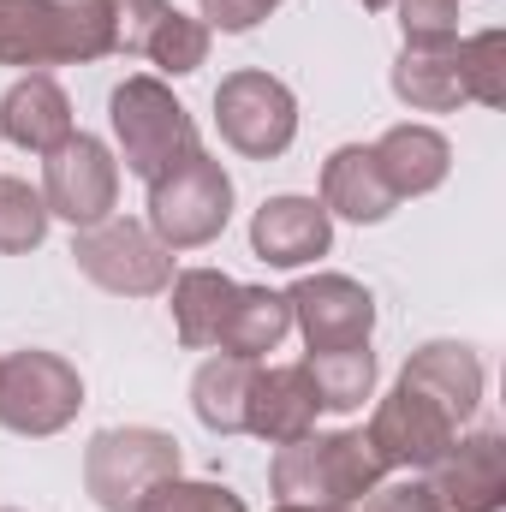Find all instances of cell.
<instances>
[{"label": "cell", "mask_w": 506, "mask_h": 512, "mask_svg": "<svg viewBox=\"0 0 506 512\" xmlns=\"http://www.w3.org/2000/svg\"><path fill=\"white\" fill-rule=\"evenodd\" d=\"M459 441V417L435 399V393H423L417 382H405L381 399L376 423H370V447H376L381 471H393V465H405V471H429L447 447Z\"/></svg>", "instance_id": "obj_7"}, {"label": "cell", "mask_w": 506, "mask_h": 512, "mask_svg": "<svg viewBox=\"0 0 506 512\" xmlns=\"http://www.w3.org/2000/svg\"><path fill=\"white\" fill-rule=\"evenodd\" d=\"M233 215V179L215 155H185L173 173H161L149 185V233L167 245V251H191V245H209Z\"/></svg>", "instance_id": "obj_4"}, {"label": "cell", "mask_w": 506, "mask_h": 512, "mask_svg": "<svg viewBox=\"0 0 506 512\" xmlns=\"http://www.w3.org/2000/svg\"><path fill=\"white\" fill-rule=\"evenodd\" d=\"M364 512H441L429 483H376L364 495Z\"/></svg>", "instance_id": "obj_29"}, {"label": "cell", "mask_w": 506, "mask_h": 512, "mask_svg": "<svg viewBox=\"0 0 506 512\" xmlns=\"http://www.w3.org/2000/svg\"><path fill=\"white\" fill-rule=\"evenodd\" d=\"M292 304V322L304 328L310 352H340V346H364L370 328H376V298L346 280V274H316V280H298L286 292Z\"/></svg>", "instance_id": "obj_11"}, {"label": "cell", "mask_w": 506, "mask_h": 512, "mask_svg": "<svg viewBox=\"0 0 506 512\" xmlns=\"http://www.w3.org/2000/svg\"><path fill=\"white\" fill-rule=\"evenodd\" d=\"M251 376H256V358H233V352L209 358V364L197 370V382H191L197 417H203L209 429H221V435L245 429V399H251Z\"/></svg>", "instance_id": "obj_23"}, {"label": "cell", "mask_w": 506, "mask_h": 512, "mask_svg": "<svg viewBox=\"0 0 506 512\" xmlns=\"http://www.w3.org/2000/svg\"><path fill=\"white\" fill-rule=\"evenodd\" d=\"M316 411H322V399H316V382H310L304 364H274V370L256 364L251 399H245V429H251V435L286 447V441L310 435Z\"/></svg>", "instance_id": "obj_14"}, {"label": "cell", "mask_w": 506, "mask_h": 512, "mask_svg": "<svg viewBox=\"0 0 506 512\" xmlns=\"http://www.w3.org/2000/svg\"><path fill=\"white\" fill-rule=\"evenodd\" d=\"M48 233V203L24 179H0V251H30Z\"/></svg>", "instance_id": "obj_26"}, {"label": "cell", "mask_w": 506, "mask_h": 512, "mask_svg": "<svg viewBox=\"0 0 506 512\" xmlns=\"http://www.w3.org/2000/svg\"><path fill=\"white\" fill-rule=\"evenodd\" d=\"M280 512H352V507H280Z\"/></svg>", "instance_id": "obj_31"}, {"label": "cell", "mask_w": 506, "mask_h": 512, "mask_svg": "<svg viewBox=\"0 0 506 512\" xmlns=\"http://www.w3.org/2000/svg\"><path fill=\"white\" fill-rule=\"evenodd\" d=\"M435 507L441 512H495L506 495V447L501 435H471V441H453L435 465Z\"/></svg>", "instance_id": "obj_13"}, {"label": "cell", "mask_w": 506, "mask_h": 512, "mask_svg": "<svg viewBox=\"0 0 506 512\" xmlns=\"http://www.w3.org/2000/svg\"><path fill=\"white\" fill-rule=\"evenodd\" d=\"M114 131H120L126 173H137L143 185H155L185 155H197V126L161 78H126L114 90Z\"/></svg>", "instance_id": "obj_3"}, {"label": "cell", "mask_w": 506, "mask_h": 512, "mask_svg": "<svg viewBox=\"0 0 506 512\" xmlns=\"http://www.w3.org/2000/svg\"><path fill=\"white\" fill-rule=\"evenodd\" d=\"M84 477L102 512H137V501L155 483L179 477V441L161 429H102L90 441Z\"/></svg>", "instance_id": "obj_5"}, {"label": "cell", "mask_w": 506, "mask_h": 512, "mask_svg": "<svg viewBox=\"0 0 506 512\" xmlns=\"http://www.w3.org/2000/svg\"><path fill=\"white\" fill-rule=\"evenodd\" d=\"M72 256H78V268L96 286L126 292V298H149V292H161L173 280V251L149 227H137V221H96V227H84V239L72 245Z\"/></svg>", "instance_id": "obj_9"}, {"label": "cell", "mask_w": 506, "mask_h": 512, "mask_svg": "<svg viewBox=\"0 0 506 512\" xmlns=\"http://www.w3.org/2000/svg\"><path fill=\"white\" fill-rule=\"evenodd\" d=\"M381 483L370 435H298L274 453V495L286 507H352Z\"/></svg>", "instance_id": "obj_2"}, {"label": "cell", "mask_w": 506, "mask_h": 512, "mask_svg": "<svg viewBox=\"0 0 506 512\" xmlns=\"http://www.w3.org/2000/svg\"><path fill=\"white\" fill-rule=\"evenodd\" d=\"M114 197H120V161L96 137L72 131L60 149H48V167H42L48 215H66L72 227H96V221H108Z\"/></svg>", "instance_id": "obj_10"}, {"label": "cell", "mask_w": 506, "mask_h": 512, "mask_svg": "<svg viewBox=\"0 0 506 512\" xmlns=\"http://www.w3.org/2000/svg\"><path fill=\"white\" fill-rule=\"evenodd\" d=\"M447 161H453L447 137L429 131V126H393L376 143V167H381V179H387L393 197H423V191H435V185L447 179Z\"/></svg>", "instance_id": "obj_18"}, {"label": "cell", "mask_w": 506, "mask_h": 512, "mask_svg": "<svg viewBox=\"0 0 506 512\" xmlns=\"http://www.w3.org/2000/svg\"><path fill=\"white\" fill-rule=\"evenodd\" d=\"M405 382H417L423 393H435L453 417H465V411L483 399V364H477L465 346L435 340V346H423V352L405 364Z\"/></svg>", "instance_id": "obj_22"}, {"label": "cell", "mask_w": 506, "mask_h": 512, "mask_svg": "<svg viewBox=\"0 0 506 512\" xmlns=\"http://www.w3.org/2000/svg\"><path fill=\"white\" fill-rule=\"evenodd\" d=\"M453 54H459V78H465V102H483V108H501L506 96V36L501 30H483V36H471V42H453Z\"/></svg>", "instance_id": "obj_25"}, {"label": "cell", "mask_w": 506, "mask_h": 512, "mask_svg": "<svg viewBox=\"0 0 506 512\" xmlns=\"http://www.w3.org/2000/svg\"><path fill=\"white\" fill-rule=\"evenodd\" d=\"M137 512H245V501L233 495V489H221V483H179V477H167V483H155Z\"/></svg>", "instance_id": "obj_27"}, {"label": "cell", "mask_w": 506, "mask_h": 512, "mask_svg": "<svg viewBox=\"0 0 506 512\" xmlns=\"http://www.w3.org/2000/svg\"><path fill=\"white\" fill-rule=\"evenodd\" d=\"M405 48H441L459 42V0H399Z\"/></svg>", "instance_id": "obj_28"}, {"label": "cell", "mask_w": 506, "mask_h": 512, "mask_svg": "<svg viewBox=\"0 0 506 512\" xmlns=\"http://www.w3.org/2000/svg\"><path fill=\"white\" fill-rule=\"evenodd\" d=\"M114 48L143 54L161 72H197L209 60V30L167 0H114Z\"/></svg>", "instance_id": "obj_12"}, {"label": "cell", "mask_w": 506, "mask_h": 512, "mask_svg": "<svg viewBox=\"0 0 506 512\" xmlns=\"http://www.w3.org/2000/svg\"><path fill=\"white\" fill-rule=\"evenodd\" d=\"M280 0H203V12H209V24H221V30H251L256 18H268Z\"/></svg>", "instance_id": "obj_30"}, {"label": "cell", "mask_w": 506, "mask_h": 512, "mask_svg": "<svg viewBox=\"0 0 506 512\" xmlns=\"http://www.w3.org/2000/svg\"><path fill=\"white\" fill-rule=\"evenodd\" d=\"M233 280L215 274V268H185L173 280V328L185 346H215L221 340V322H227V304H233Z\"/></svg>", "instance_id": "obj_21"}, {"label": "cell", "mask_w": 506, "mask_h": 512, "mask_svg": "<svg viewBox=\"0 0 506 512\" xmlns=\"http://www.w3.org/2000/svg\"><path fill=\"white\" fill-rule=\"evenodd\" d=\"M310 382H316V399L328 411H358L376 387V352L370 340L364 346H340V352H310Z\"/></svg>", "instance_id": "obj_24"}, {"label": "cell", "mask_w": 506, "mask_h": 512, "mask_svg": "<svg viewBox=\"0 0 506 512\" xmlns=\"http://www.w3.org/2000/svg\"><path fill=\"white\" fill-rule=\"evenodd\" d=\"M0 131H6L18 149H36V155L60 149V143L72 137V102H66V90H60L48 72L18 78V84L6 90V102H0Z\"/></svg>", "instance_id": "obj_16"}, {"label": "cell", "mask_w": 506, "mask_h": 512, "mask_svg": "<svg viewBox=\"0 0 506 512\" xmlns=\"http://www.w3.org/2000/svg\"><path fill=\"white\" fill-rule=\"evenodd\" d=\"M215 126H221V137H227L239 155L268 161V155H280V149L298 137V102H292V90H286L280 78H268V72H233V78H221V90H215Z\"/></svg>", "instance_id": "obj_8"}, {"label": "cell", "mask_w": 506, "mask_h": 512, "mask_svg": "<svg viewBox=\"0 0 506 512\" xmlns=\"http://www.w3.org/2000/svg\"><path fill=\"white\" fill-rule=\"evenodd\" d=\"M84 405V382L54 352H12L0 358V423L18 435H54Z\"/></svg>", "instance_id": "obj_6"}, {"label": "cell", "mask_w": 506, "mask_h": 512, "mask_svg": "<svg viewBox=\"0 0 506 512\" xmlns=\"http://www.w3.org/2000/svg\"><path fill=\"white\" fill-rule=\"evenodd\" d=\"M114 54V0H0V66Z\"/></svg>", "instance_id": "obj_1"}, {"label": "cell", "mask_w": 506, "mask_h": 512, "mask_svg": "<svg viewBox=\"0 0 506 512\" xmlns=\"http://www.w3.org/2000/svg\"><path fill=\"white\" fill-rule=\"evenodd\" d=\"M393 203H399V197H393L387 179H381L376 149H364V143L334 149V161L322 167V209H334V215H346V221H387Z\"/></svg>", "instance_id": "obj_17"}, {"label": "cell", "mask_w": 506, "mask_h": 512, "mask_svg": "<svg viewBox=\"0 0 506 512\" xmlns=\"http://www.w3.org/2000/svg\"><path fill=\"white\" fill-rule=\"evenodd\" d=\"M393 96L417 114H447L465 102V78H459V54L453 42L441 48H405L393 66Z\"/></svg>", "instance_id": "obj_19"}, {"label": "cell", "mask_w": 506, "mask_h": 512, "mask_svg": "<svg viewBox=\"0 0 506 512\" xmlns=\"http://www.w3.org/2000/svg\"><path fill=\"white\" fill-rule=\"evenodd\" d=\"M251 245H256V256L274 262V268H298V262L328 256L334 221H328V209H322L316 197H268L251 221Z\"/></svg>", "instance_id": "obj_15"}, {"label": "cell", "mask_w": 506, "mask_h": 512, "mask_svg": "<svg viewBox=\"0 0 506 512\" xmlns=\"http://www.w3.org/2000/svg\"><path fill=\"white\" fill-rule=\"evenodd\" d=\"M286 328H292V304L280 292L239 286L233 304H227V322H221V340L215 346L233 352V358H262V352H274L286 340Z\"/></svg>", "instance_id": "obj_20"}]
</instances>
